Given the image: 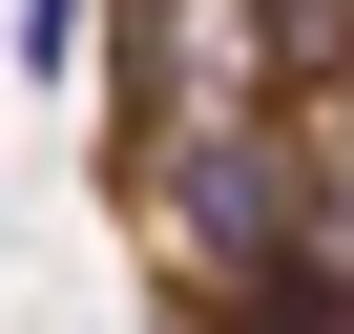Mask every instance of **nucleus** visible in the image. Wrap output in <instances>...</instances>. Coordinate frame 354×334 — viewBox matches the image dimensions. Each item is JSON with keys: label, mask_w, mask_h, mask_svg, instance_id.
Returning a JSON list of instances; mask_svg holds the SVG:
<instances>
[{"label": "nucleus", "mask_w": 354, "mask_h": 334, "mask_svg": "<svg viewBox=\"0 0 354 334\" xmlns=\"http://www.w3.org/2000/svg\"><path fill=\"white\" fill-rule=\"evenodd\" d=\"M167 251H188L209 313L271 292L292 251H333V230H313V167H292V146H188V167H167Z\"/></svg>", "instance_id": "obj_1"}, {"label": "nucleus", "mask_w": 354, "mask_h": 334, "mask_svg": "<svg viewBox=\"0 0 354 334\" xmlns=\"http://www.w3.org/2000/svg\"><path fill=\"white\" fill-rule=\"evenodd\" d=\"M84 21H104V0H21V42H0V63H21V84H84V63H104Z\"/></svg>", "instance_id": "obj_2"}]
</instances>
